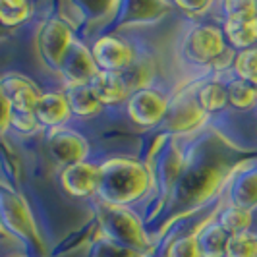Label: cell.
Segmentation results:
<instances>
[{"label":"cell","instance_id":"1","mask_svg":"<svg viewBox=\"0 0 257 257\" xmlns=\"http://www.w3.org/2000/svg\"><path fill=\"white\" fill-rule=\"evenodd\" d=\"M151 188V170L134 159H110L101 165L99 197L103 203L126 207L142 199Z\"/></svg>","mask_w":257,"mask_h":257},{"label":"cell","instance_id":"2","mask_svg":"<svg viewBox=\"0 0 257 257\" xmlns=\"http://www.w3.org/2000/svg\"><path fill=\"white\" fill-rule=\"evenodd\" d=\"M99 219H101V226L108 240L124 245L128 249H134L138 253L147 249V236H145L142 222L138 219V215H134L126 207L103 203L99 211Z\"/></svg>","mask_w":257,"mask_h":257},{"label":"cell","instance_id":"3","mask_svg":"<svg viewBox=\"0 0 257 257\" xmlns=\"http://www.w3.org/2000/svg\"><path fill=\"white\" fill-rule=\"evenodd\" d=\"M91 56L99 72H116L124 74L136 64V49L128 41L114 33H106L93 41L91 45Z\"/></svg>","mask_w":257,"mask_h":257},{"label":"cell","instance_id":"4","mask_svg":"<svg viewBox=\"0 0 257 257\" xmlns=\"http://www.w3.org/2000/svg\"><path fill=\"white\" fill-rule=\"evenodd\" d=\"M74 29L68 27L58 18L52 16L49 18L43 26L39 27L37 35V47L41 52V58L47 66H51L52 70H60V66L64 62L66 52L74 43Z\"/></svg>","mask_w":257,"mask_h":257},{"label":"cell","instance_id":"5","mask_svg":"<svg viewBox=\"0 0 257 257\" xmlns=\"http://www.w3.org/2000/svg\"><path fill=\"white\" fill-rule=\"evenodd\" d=\"M168 106H170V101L163 91L153 89V87H142L128 97L126 112L134 124L142 128H153L163 124Z\"/></svg>","mask_w":257,"mask_h":257},{"label":"cell","instance_id":"6","mask_svg":"<svg viewBox=\"0 0 257 257\" xmlns=\"http://www.w3.org/2000/svg\"><path fill=\"white\" fill-rule=\"evenodd\" d=\"M226 49L228 45L224 41L222 29L217 26H209V24L193 26L184 45L186 56L193 64L201 66H211Z\"/></svg>","mask_w":257,"mask_h":257},{"label":"cell","instance_id":"7","mask_svg":"<svg viewBox=\"0 0 257 257\" xmlns=\"http://www.w3.org/2000/svg\"><path fill=\"white\" fill-rule=\"evenodd\" d=\"M0 226L22 240H37L35 220L24 197L8 188H0Z\"/></svg>","mask_w":257,"mask_h":257},{"label":"cell","instance_id":"8","mask_svg":"<svg viewBox=\"0 0 257 257\" xmlns=\"http://www.w3.org/2000/svg\"><path fill=\"white\" fill-rule=\"evenodd\" d=\"M222 182H224V172L222 168L217 167H201L184 174L178 184L182 203H192V205L205 203L209 197L217 193Z\"/></svg>","mask_w":257,"mask_h":257},{"label":"cell","instance_id":"9","mask_svg":"<svg viewBox=\"0 0 257 257\" xmlns=\"http://www.w3.org/2000/svg\"><path fill=\"white\" fill-rule=\"evenodd\" d=\"M60 186L70 197L76 199L97 195L101 188V165H95L91 161L68 165L60 172Z\"/></svg>","mask_w":257,"mask_h":257},{"label":"cell","instance_id":"10","mask_svg":"<svg viewBox=\"0 0 257 257\" xmlns=\"http://www.w3.org/2000/svg\"><path fill=\"white\" fill-rule=\"evenodd\" d=\"M47 147H49V153L52 155V159L62 167L87 161V157H89L87 140L74 130H66L64 126L51 130Z\"/></svg>","mask_w":257,"mask_h":257},{"label":"cell","instance_id":"11","mask_svg":"<svg viewBox=\"0 0 257 257\" xmlns=\"http://www.w3.org/2000/svg\"><path fill=\"white\" fill-rule=\"evenodd\" d=\"M58 72L64 79L66 87H72V85H89L93 77L99 74V68L91 56L89 47H85L81 41H74L66 52L64 62Z\"/></svg>","mask_w":257,"mask_h":257},{"label":"cell","instance_id":"12","mask_svg":"<svg viewBox=\"0 0 257 257\" xmlns=\"http://www.w3.org/2000/svg\"><path fill=\"white\" fill-rule=\"evenodd\" d=\"M0 87L12 106V112H33L35 110V104L41 97V89L27 76L6 74L0 77Z\"/></svg>","mask_w":257,"mask_h":257},{"label":"cell","instance_id":"13","mask_svg":"<svg viewBox=\"0 0 257 257\" xmlns=\"http://www.w3.org/2000/svg\"><path fill=\"white\" fill-rule=\"evenodd\" d=\"M33 116L37 120L39 128H62L72 118V110H70V104H68L64 91L41 93L37 104H35V110H33Z\"/></svg>","mask_w":257,"mask_h":257},{"label":"cell","instance_id":"14","mask_svg":"<svg viewBox=\"0 0 257 257\" xmlns=\"http://www.w3.org/2000/svg\"><path fill=\"white\" fill-rule=\"evenodd\" d=\"M205 118L207 114L199 108L195 97L186 95V97H182L174 104L168 106V112L163 120V124L168 132L184 134V132H190V130L197 128L199 124H203Z\"/></svg>","mask_w":257,"mask_h":257},{"label":"cell","instance_id":"15","mask_svg":"<svg viewBox=\"0 0 257 257\" xmlns=\"http://www.w3.org/2000/svg\"><path fill=\"white\" fill-rule=\"evenodd\" d=\"M89 87L103 106L126 104L128 97L132 95L128 79L124 77V74H116V72H99L93 77Z\"/></svg>","mask_w":257,"mask_h":257},{"label":"cell","instance_id":"16","mask_svg":"<svg viewBox=\"0 0 257 257\" xmlns=\"http://www.w3.org/2000/svg\"><path fill=\"white\" fill-rule=\"evenodd\" d=\"M220 29L232 51H245L257 45V18L253 16H226Z\"/></svg>","mask_w":257,"mask_h":257},{"label":"cell","instance_id":"17","mask_svg":"<svg viewBox=\"0 0 257 257\" xmlns=\"http://www.w3.org/2000/svg\"><path fill=\"white\" fill-rule=\"evenodd\" d=\"M195 242L199 245L201 257H224L228 234L220 228L217 220H207L193 232Z\"/></svg>","mask_w":257,"mask_h":257},{"label":"cell","instance_id":"18","mask_svg":"<svg viewBox=\"0 0 257 257\" xmlns=\"http://www.w3.org/2000/svg\"><path fill=\"white\" fill-rule=\"evenodd\" d=\"M64 93L74 116L93 118L103 112V104L99 103V99L95 97L89 85H72V87H66Z\"/></svg>","mask_w":257,"mask_h":257},{"label":"cell","instance_id":"19","mask_svg":"<svg viewBox=\"0 0 257 257\" xmlns=\"http://www.w3.org/2000/svg\"><path fill=\"white\" fill-rule=\"evenodd\" d=\"M193 97H195L199 108H201L205 114H217L220 110H224L226 104H228L226 81L209 79V81H205V83L197 89V93H195Z\"/></svg>","mask_w":257,"mask_h":257},{"label":"cell","instance_id":"20","mask_svg":"<svg viewBox=\"0 0 257 257\" xmlns=\"http://www.w3.org/2000/svg\"><path fill=\"white\" fill-rule=\"evenodd\" d=\"M217 222L220 228L226 232L228 236H236V234H244V232H251L253 226V215L251 211L242 209L238 205H228L224 207L217 215Z\"/></svg>","mask_w":257,"mask_h":257},{"label":"cell","instance_id":"21","mask_svg":"<svg viewBox=\"0 0 257 257\" xmlns=\"http://www.w3.org/2000/svg\"><path fill=\"white\" fill-rule=\"evenodd\" d=\"M230 205L251 211L257 207V172L247 170L230 188Z\"/></svg>","mask_w":257,"mask_h":257},{"label":"cell","instance_id":"22","mask_svg":"<svg viewBox=\"0 0 257 257\" xmlns=\"http://www.w3.org/2000/svg\"><path fill=\"white\" fill-rule=\"evenodd\" d=\"M228 104L236 110H251L257 106V87L244 79L232 77L226 81Z\"/></svg>","mask_w":257,"mask_h":257},{"label":"cell","instance_id":"23","mask_svg":"<svg viewBox=\"0 0 257 257\" xmlns=\"http://www.w3.org/2000/svg\"><path fill=\"white\" fill-rule=\"evenodd\" d=\"M33 16V4L24 0H0V26L18 27Z\"/></svg>","mask_w":257,"mask_h":257},{"label":"cell","instance_id":"24","mask_svg":"<svg viewBox=\"0 0 257 257\" xmlns=\"http://www.w3.org/2000/svg\"><path fill=\"white\" fill-rule=\"evenodd\" d=\"M232 72H234V77L244 79L257 87V45L234 54Z\"/></svg>","mask_w":257,"mask_h":257},{"label":"cell","instance_id":"25","mask_svg":"<svg viewBox=\"0 0 257 257\" xmlns=\"http://www.w3.org/2000/svg\"><path fill=\"white\" fill-rule=\"evenodd\" d=\"M224 257H257V234L244 232L228 236Z\"/></svg>","mask_w":257,"mask_h":257},{"label":"cell","instance_id":"26","mask_svg":"<svg viewBox=\"0 0 257 257\" xmlns=\"http://www.w3.org/2000/svg\"><path fill=\"white\" fill-rule=\"evenodd\" d=\"M170 6L172 4H165V2H134V4H128L130 12L126 14V18L130 22H153L167 10H170Z\"/></svg>","mask_w":257,"mask_h":257},{"label":"cell","instance_id":"27","mask_svg":"<svg viewBox=\"0 0 257 257\" xmlns=\"http://www.w3.org/2000/svg\"><path fill=\"white\" fill-rule=\"evenodd\" d=\"M165 257H201L199 245L195 242V236L186 234V236H178L176 240H172L167 245Z\"/></svg>","mask_w":257,"mask_h":257},{"label":"cell","instance_id":"28","mask_svg":"<svg viewBox=\"0 0 257 257\" xmlns=\"http://www.w3.org/2000/svg\"><path fill=\"white\" fill-rule=\"evenodd\" d=\"M10 128L16 132L24 134V136H31L39 130V124L35 120L33 112H12V120H10Z\"/></svg>","mask_w":257,"mask_h":257},{"label":"cell","instance_id":"29","mask_svg":"<svg viewBox=\"0 0 257 257\" xmlns=\"http://www.w3.org/2000/svg\"><path fill=\"white\" fill-rule=\"evenodd\" d=\"M95 257H143V255H140V253L134 251V249H128V247H124V245L116 244L112 240H106V242L97 245Z\"/></svg>","mask_w":257,"mask_h":257},{"label":"cell","instance_id":"30","mask_svg":"<svg viewBox=\"0 0 257 257\" xmlns=\"http://www.w3.org/2000/svg\"><path fill=\"white\" fill-rule=\"evenodd\" d=\"M226 16H253L257 18V2L253 0H234L222 4Z\"/></svg>","mask_w":257,"mask_h":257},{"label":"cell","instance_id":"31","mask_svg":"<svg viewBox=\"0 0 257 257\" xmlns=\"http://www.w3.org/2000/svg\"><path fill=\"white\" fill-rule=\"evenodd\" d=\"M180 12H184L188 18H192V20H195V18H203L209 10H211V2H176L174 4Z\"/></svg>","mask_w":257,"mask_h":257},{"label":"cell","instance_id":"32","mask_svg":"<svg viewBox=\"0 0 257 257\" xmlns=\"http://www.w3.org/2000/svg\"><path fill=\"white\" fill-rule=\"evenodd\" d=\"M10 120H12V106H10L4 91L0 87V136L10 128Z\"/></svg>","mask_w":257,"mask_h":257},{"label":"cell","instance_id":"33","mask_svg":"<svg viewBox=\"0 0 257 257\" xmlns=\"http://www.w3.org/2000/svg\"><path fill=\"white\" fill-rule=\"evenodd\" d=\"M12 257H26V255H12Z\"/></svg>","mask_w":257,"mask_h":257},{"label":"cell","instance_id":"34","mask_svg":"<svg viewBox=\"0 0 257 257\" xmlns=\"http://www.w3.org/2000/svg\"><path fill=\"white\" fill-rule=\"evenodd\" d=\"M0 232H4V230H2V226H0Z\"/></svg>","mask_w":257,"mask_h":257}]
</instances>
